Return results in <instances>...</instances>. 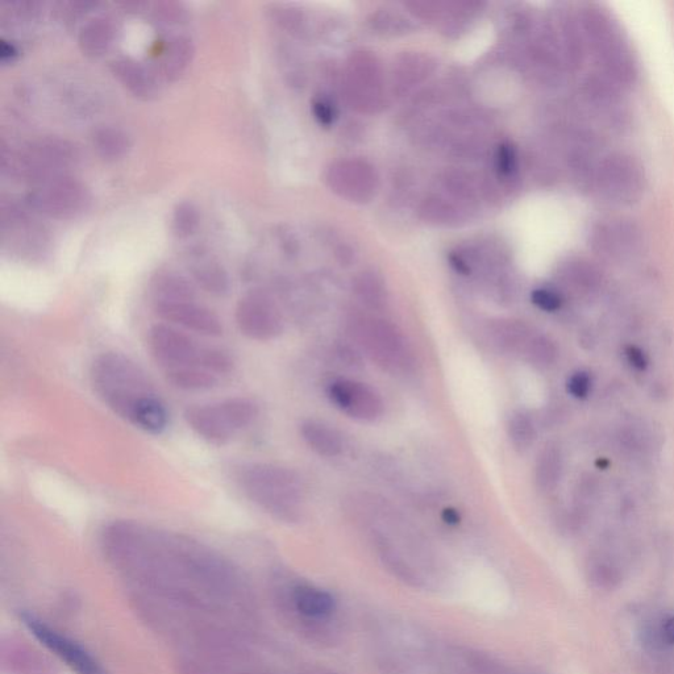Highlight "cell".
<instances>
[{"label": "cell", "instance_id": "1", "mask_svg": "<svg viewBox=\"0 0 674 674\" xmlns=\"http://www.w3.org/2000/svg\"><path fill=\"white\" fill-rule=\"evenodd\" d=\"M237 482L249 501L281 522L302 518L305 486L294 470L274 464H249L237 473Z\"/></svg>", "mask_w": 674, "mask_h": 674}, {"label": "cell", "instance_id": "2", "mask_svg": "<svg viewBox=\"0 0 674 674\" xmlns=\"http://www.w3.org/2000/svg\"><path fill=\"white\" fill-rule=\"evenodd\" d=\"M91 384L110 409L128 420L141 398L155 394L144 370L116 352L103 353L94 361Z\"/></svg>", "mask_w": 674, "mask_h": 674}, {"label": "cell", "instance_id": "3", "mask_svg": "<svg viewBox=\"0 0 674 674\" xmlns=\"http://www.w3.org/2000/svg\"><path fill=\"white\" fill-rule=\"evenodd\" d=\"M353 335L372 360L391 373H405L414 364L405 335L388 320L361 316L353 320Z\"/></svg>", "mask_w": 674, "mask_h": 674}, {"label": "cell", "instance_id": "4", "mask_svg": "<svg viewBox=\"0 0 674 674\" xmlns=\"http://www.w3.org/2000/svg\"><path fill=\"white\" fill-rule=\"evenodd\" d=\"M77 160V149L58 137H43L32 141L12 158V168L35 185L68 176Z\"/></svg>", "mask_w": 674, "mask_h": 674}, {"label": "cell", "instance_id": "5", "mask_svg": "<svg viewBox=\"0 0 674 674\" xmlns=\"http://www.w3.org/2000/svg\"><path fill=\"white\" fill-rule=\"evenodd\" d=\"M344 91L349 104L364 114H377L386 104L385 77L370 52L353 53L345 68Z\"/></svg>", "mask_w": 674, "mask_h": 674}, {"label": "cell", "instance_id": "6", "mask_svg": "<svg viewBox=\"0 0 674 674\" xmlns=\"http://www.w3.org/2000/svg\"><path fill=\"white\" fill-rule=\"evenodd\" d=\"M91 201L89 190L70 176L39 183L28 195V205L52 219H73L83 214Z\"/></svg>", "mask_w": 674, "mask_h": 674}, {"label": "cell", "instance_id": "7", "mask_svg": "<svg viewBox=\"0 0 674 674\" xmlns=\"http://www.w3.org/2000/svg\"><path fill=\"white\" fill-rule=\"evenodd\" d=\"M236 326L249 340L270 341L284 332V319L273 299L264 291L252 290L237 302Z\"/></svg>", "mask_w": 674, "mask_h": 674}, {"label": "cell", "instance_id": "8", "mask_svg": "<svg viewBox=\"0 0 674 674\" xmlns=\"http://www.w3.org/2000/svg\"><path fill=\"white\" fill-rule=\"evenodd\" d=\"M326 182L332 193L359 205L372 201L380 189L376 169L359 158L334 162L327 170Z\"/></svg>", "mask_w": 674, "mask_h": 674}, {"label": "cell", "instance_id": "9", "mask_svg": "<svg viewBox=\"0 0 674 674\" xmlns=\"http://www.w3.org/2000/svg\"><path fill=\"white\" fill-rule=\"evenodd\" d=\"M148 344L153 357L166 369L198 366L203 349L193 337L168 323H157L149 330Z\"/></svg>", "mask_w": 674, "mask_h": 674}, {"label": "cell", "instance_id": "10", "mask_svg": "<svg viewBox=\"0 0 674 674\" xmlns=\"http://www.w3.org/2000/svg\"><path fill=\"white\" fill-rule=\"evenodd\" d=\"M327 394L336 409L359 422H376L384 414L381 395L363 382L336 380L328 385Z\"/></svg>", "mask_w": 674, "mask_h": 674}, {"label": "cell", "instance_id": "11", "mask_svg": "<svg viewBox=\"0 0 674 674\" xmlns=\"http://www.w3.org/2000/svg\"><path fill=\"white\" fill-rule=\"evenodd\" d=\"M290 609L298 615L301 622L316 635H324L327 642H332L330 621L336 613L337 603L332 594L315 586L299 584L290 592Z\"/></svg>", "mask_w": 674, "mask_h": 674}, {"label": "cell", "instance_id": "12", "mask_svg": "<svg viewBox=\"0 0 674 674\" xmlns=\"http://www.w3.org/2000/svg\"><path fill=\"white\" fill-rule=\"evenodd\" d=\"M26 624L31 634L43 646L52 651L58 659L65 661L66 665L77 674H106L97 660H94L86 649L73 640L62 636L60 632L52 630L47 624L36 621V619L27 618Z\"/></svg>", "mask_w": 674, "mask_h": 674}, {"label": "cell", "instance_id": "13", "mask_svg": "<svg viewBox=\"0 0 674 674\" xmlns=\"http://www.w3.org/2000/svg\"><path fill=\"white\" fill-rule=\"evenodd\" d=\"M155 311L158 318L174 327H182L195 334L219 337L223 335L224 328L219 316L208 310L207 307L198 305L195 301L176 303H156Z\"/></svg>", "mask_w": 674, "mask_h": 674}, {"label": "cell", "instance_id": "14", "mask_svg": "<svg viewBox=\"0 0 674 674\" xmlns=\"http://www.w3.org/2000/svg\"><path fill=\"white\" fill-rule=\"evenodd\" d=\"M185 420L199 438L216 447L230 443L236 435L219 402L214 405L189 407L185 413Z\"/></svg>", "mask_w": 674, "mask_h": 674}, {"label": "cell", "instance_id": "15", "mask_svg": "<svg viewBox=\"0 0 674 674\" xmlns=\"http://www.w3.org/2000/svg\"><path fill=\"white\" fill-rule=\"evenodd\" d=\"M189 270L191 277L201 286L203 290L212 295H226L230 291V277L226 269L214 257L201 251L193 252L190 255Z\"/></svg>", "mask_w": 674, "mask_h": 674}, {"label": "cell", "instance_id": "16", "mask_svg": "<svg viewBox=\"0 0 674 674\" xmlns=\"http://www.w3.org/2000/svg\"><path fill=\"white\" fill-rule=\"evenodd\" d=\"M114 76L133 97L151 99L157 93V83L153 74L145 66L132 58H116L111 64Z\"/></svg>", "mask_w": 674, "mask_h": 674}, {"label": "cell", "instance_id": "17", "mask_svg": "<svg viewBox=\"0 0 674 674\" xmlns=\"http://www.w3.org/2000/svg\"><path fill=\"white\" fill-rule=\"evenodd\" d=\"M435 62L422 53H406L394 64L393 87L397 94H405L431 76Z\"/></svg>", "mask_w": 674, "mask_h": 674}, {"label": "cell", "instance_id": "18", "mask_svg": "<svg viewBox=\"0 0 674 674\" xmlns=\"http://www.w3.org/2000/svg\"><path fill=\"white\" fill-rule=\"evenodd\" d=\"M447 659L452 674H513L492 656L470 648L453 647L447 653Z\"/></svg>", "mask_w": 674, "mask_h": 674}, {"label": "cell", "instance_id": "19", "mask_svg": "<svg viewBox=\"0 0 674 674\" xmlns=\"http://www.w3.org/2000/svg\"><path fill=\"white\" fill-rule=\"evenodd\" d=\"M194 57V47L187 37L170 39L158 56L157 70L165 81H176L189 68Z\"/></svg>", "mask_w": 674, "mask_h": 674}, {"label": "cell", "instance_id": "20", "mask_svg": "<svg viewBox=\"0 0 674 674\" xmlns=\"http://www.w3.org/2000/svg\"><path fill=\"white\" fill-rule=\"evenodd\" d=\"M488 332L495 347L506 353H524L534 336L526 323L514 319L493 320L489 324Z\"/></svg>", "mask_w": 674, "mask_h": 674}, {"label": "cell", "instance_id": "21", "mask_svg": "<svg viewBox=\"0 0 674 674\" xmlns=\"http://www.w3.org/2000/svg\"><path fill=\"white\" fill-rule=\"evenodd\" d=\"M115 24L104 16H95L83 24L78 35V45L83 54L89 57H101L114 43Z\"/></svg>", "mask_w": 674, "mask_h": 674}, {"label": "cell", "instance_id": "22", "mask_svg": "<svg viewBox=\"0 0 674 674\" xmlns=\"http://www.w3.org/2000/svg\"><path fill=\"white\" fill-rule=\"evenodd\" d=\"M151 293L156 303L189 302L195 299L191 282L172 270H160L151 280Z\"/></svg>", "mask_w": 674, "mask_h": 674}, {"label": "cell", "instance_id": "23", "mask_svg": "<svg viewBox=\"0 0 674 674\" xmlns=\"http://www.w3.org/2000/svg\"><path fill=\"white\" fill-rule=\"evenodd\" d=\"M563 472V451L559 444L549 441L539 452L535 465V482L540 492H553L560 484Z\"/></svg>", "mask_w": 674, "mask_h": 674}, {"label": "cell", "instance_id": "24", "mask_svg": "<svg viewBox=\"0 0 674 674\" xmlns=\"http://www.w3.org/2000/svg\"><path fill=\"white\" fill-rule=\"evenodd\" d=\"M301 436L303 441L319 456L336 457L343 452V440L340 435L331 428L319 422V420L309 419L301 424Z\"/></svg>", "mask_w": 674, "mask_h": 674}, {"label": "cell", "instance_id": "25", "mask_svg": "<svg viewBox=\"0 0 674 674\" xmlns=\"http://www.w3.org/2000/svg\"><path fill=\"white\" fill-rule=\"evenodd\" d=\"M130 422L152 435H160L168 428V410L156 393L141 398L133 409Z\"/></svg>", "mask_w": 674, "mask_h": 674}, {"label": "cell", "instance_id": "26", "mask_svg": "<svg viewBox=\"0 0 674 674\" xmlns=\"http://www.w3.org/2000/svg\"><path fill=\"white\" fill-rule=\"evenodd\" d=\"M644 648L651 655H671L674 653V613L660 615L648 621L642 628Z\"/></svg>", "mask_w": 674, "mask_h": 674}, {"label": "cell", "instance_id": "27", "mask_svg": "<svg viewBox=\"0 0 674 674\" xmlns=\"http://www.w3.org/2000/svg\"><path fill=\"white\" fill-rule=\"evenodd\" d=\"M166 381L173 388L182 391H206L216 388L219 384L218 376L195 365L166 369Z\"/></svg>", "mask_w": 674, "mask_h": 674}, {"label": "cell", "instance_id": "28", "mask_svg": "<svg viewBox=\"0 0 674 674\" xmlns=\"http://www.w3.org/2000/svg\"><path fill=\"white\" fill-rule=\"evenodd\" d=\"M95 151L104 160H120L131 148L130 136L118 127H102L93 136Z\"/></svg>", "mask_w": 674, "mask_h": 674}, {"label": "cell", "instance_id": "29", "mask_svg": "<svg viewBox=\"0 0 674 674\" xmlns=\"http://www.w3.org/2000/svg\"><path fill=\"white\" fill-rule=\"evenodd\" d=\"M419 216L428 224L445 227L457 226L463 219V214L455 203L440 197L424 199L419 207Z\"/></svg>", "mask_w": 674, "mask_h": 674}, {"label": "cell", "instance_id": "30", "mask_svg": "<svg viewBox=\"0 0 674 674\" xmlns=\"http://www.w3.org/2000/svg\"><path fill=\"white\" fill-rule=\"evenodd\" d=\"M355 291L368 309L382 311L388 303V293L382 278L374 272L361 273L355 281Z\"/></svg>", "mask_w": 674, "mask_h": 674}, {"label": "cell", "instance_id": "31", "mask_svg": "<svg viewBox=\"0 0 674 674\" xmlns=\"http://www.w3.org/2000/svg\"><path fill=\"white\" fill-rule=\"evenodd\" d=\"M509 439L515 451L520 453L528 451L534 445L538 430H536L534 419L530 415L518 411L510 418Z\"/></svg>", "mask_w": 674, "mask_h": 674}, {"label": "cell", "instance_id": "32", "mask_svg": "<svg viewBox=\"0 0 674 674\" xmlns=\"http://www.w3.org/2000/svg\"><path fill=\"white\" fill-rule=\"evenodd\" d=\"M370 23L377 32L386 36H403L415 29L410 19H407L401 12L389 10V8L374 12Z\"/></svg>", "mask_w": 674, "mask_h": 674}, {"label": "cell", "instance_id": "33", "mask_svg": "<svg viewBox=\"0 0 674 674\" xmlns=\"http://www.w3.org/2000/svg\"><path fill=\"white\" fill-rule=\"evenodd\" d=\"M528 363L539 369H548L555 365L559 357V349L555 341L544 335H534L524 349Z\"/></svg>", "mask_w": 674, "mask_h": 674}, {"label": "cell", "instance_id": "34", "mask_svg": "<svg viewBox=\"0 0 674 674\" xmlns=\"http://www.w3.org/2000/svg\"><path fill=\"white\" fill-rule=\"evenodd\" d=\"M201 224V215L194 203L181 202L174 208L172 228L174 235L186 239L197 232Z\"/></svg>", "mask_w": 674, "mask_h": 674}, {"label": "cell", "instance_id": "35", "mask_svg": "<svg viewBox=\"0 0 674 674\" xmlns=\"http://www.w3.org/2000/svg\"><path fill=\"white\" fill-rule=\"evenodd\" d=\"M198 366L219 377L231 373L235 363L230 353L224 349L203 347Z\"/></svg>", "mask_w": 674, "mask_h": 674}, {"label": "cell", "instance_id": "36", "mask_svg": "<svg viewBox=\"0 0 674 674\" xmlns=\"http://www.w3.org/2000/svg\"><path fill=\"white\" fill-rule=\"evenodd\" d=\"M445 189L455 198L469 199L476 194L472 178L463 172H448L443 177Z\"/></svg>", "mask_w": 674, "mask_h": 674}, {"label": "cell", "instance_id": "37", "mask_svg": "<svg viewBox=\"0 0 674 674\" xmlns=\"http://www.w3.org/2000/svg\"><path fill=\"white\" fill-rule=\"evenodd\" d=\"M593 390V377L592 374L586 372V370H577L574 372L567 381V391L572 395L573 398L586 399L589 397L590 393Z\"/></svg>", "mask_w": 674, "mask_h": 674}, {"label": "cell", "instance_id": "38", "mask_svg": "<svg viewBox=\"0 0 674 674\" xmlns=\"http://www.w3.org/2000/svg\"><path fill=\"white\" fill-rule=\"evenodd\" d=\"M531 302L544 312H556L563 306L561 295L548 287H540L532 291Z\"/></svg>", "mask_w": 674, "mask_h": 674}, {"label": "cell", "instance_id": "39", "mask_svg": "<svg viewBox=\"0 0 674 674\" xmlns=\"http://www.w3.org/2000/svg\"><path fill=\"white\" fill-rule=\"evenodd\" d=\"M312 110H314L316 120L326 127L334 124L337 118L335 104L331 101H328L326 98L316 99L314 104H312Z\"/></svg>", "mask_w": 674, "mask_h": 674}, {"label": "cell", "instance_id": "40", "mask_svg": "<svg viewBox=\"0 0 674 674\" xmlns=\"http://www.w3.org/2000/svg\"><path fill=\"white\" fill-rule=\"evenodd\" d=\"M515 161H517V158H515L513 147L509 144L501 145L497 155L499 173L503 174V176H509V174L514 172Z\"/></svg>", "mask_w": 674, "mask_h": 674}, {"label": "cell", "instance_id": "41", "mask_svg": "<svg viewBox=\"0 0 674 674\" xmlns=\"http://www.w3.org/2000/svg\"><path fill=\"white\" fill-rule=\"evenodd\" d=\"M626 359L632 368L644 372L648 368V357L643 349L630 345L626 348Z\"/></svg>", "mask_w": 674, "mask_h": 674}, {"label": "cell", "instance_id": "42", "mask_svg": "<svg viewBox=\"0 0 674 674\" xmlns=\"http://www.w3.org/2000/svg\"><path fill=\"white\" fill-rule=\"evenodd\" d=\"M18 53L14 44L8 43L6 40L0 41V60L3 62L14 61L18 57Z\"/></svg>", "mask_w": 674, "mask_h": 674}, {"label": "cell", "instance_id": "43", "mask_svg": "<svg viewBox=\"0 0 674 674\" xmlns=\"http://www.w3.org/2000/svg\"><path fill=\"white\" fill-rule=\"evenodd\" d=\"M441 517H443L444 522L447 523L448 526H459L461 522L459 511L452 509V507L445 509Z\"/></svg>", "mask_w": 674, "mask_h": 674}, {"label": "cell", "instance_id": "44", "mask_svg": "<svg viewBox=\"0 0 674 674\" xmlns=\"http://www.w3.org/2000/svg\"><path fill=\"white\" fill-rule=\"evenodd\" d=\"M310 674H337L335 672L328 671V669H314Z\"/></svg>", "mask_w": 674, "mask_h": 674}]
</instances>
